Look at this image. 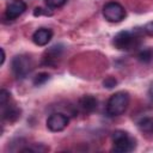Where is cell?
Instances as JSON below:
<instances>
[{
	"label": "cell",
	"mask_w": 153,
	"mask_h": 153,
	"mask_svg": "<svg viewBox=\"0 0 153 153\" xmlns=\"http://www.w3.org/2000/svg\"><path fill=\"white\" fill-rule=\"evenodd\" d=\"M2 108V118L8 121V122H14L16 120H18L20 117V110L14 106V105H10L6 104Z\"/></svg>",
	"instance_id": "obj_11"
},
{
	"label": "cell",
	"mask_w": 153,
	"mask_h": 153,
	"mask_svg": "<svg viewBox=\"0 0 153 153\" xmlns=\"http://www.w3.org/2000/svg\"><path fill=\"white\" fill-rule=\"evenodd\" d=\"M103 16L108 22L118 23L126 18L127 13H126L124 7L121 4L115 2V1H110V2L105 4L103 7Z\"/></svg>",
	"instance_id": "obj_5"
},
{
	"label": "cell",
	"mask_w": 153,
	"mask_h": 153,
	"mask_svg": "<svg viewBox=\"0 0 153 153\" xmlns=\"http://www.w3.org/2000/svg\"><path fill=\"white\" fill-rule=\"evenodd\" d=\"M143 31L147 33V35H151V36H153V22H151V23H148L145 27H143Z\"/></svg>",
	"instance_id": "obj_19"
},
{
	"label": "cell",
	"mask_w": 153,
	"mask_h": 153,
	"mask_svg": "<svg viewBox=\"0 0 153 153\" xmlns=\"http://www.w3.org/2000/svg\"><path fill=\"white\" fill-rule=\"evenodd\" d=\"M26 10V4L23 0H13L12 2H10L6 7V18L10 20H13L16 18H18L19 16H22Z\"/></svg>",
	"instance_id": "obj_7"
},
{
	"label": "cell",
	"mask_w": 153,
	"mask_h": 153,
	"mask_svg": "<svg viewBox=\"0 0 153 153\" xmlns=\"http://www.w3.org/2000/svg\"><path fill=\"white\" fill-rule=\"evenodd\" d=\"M114 151L118 153H128L135 149L136 141L124 130H115L112 134Z\"/></svg>",
	"instance_id": "obj_3"
},
{
	"label": "cell",
	"mask_w": 153,
	"mask_h": 153,
	"mask_svg": "<svg viewBox=\"0 0 153 153\" xmlns=\"http://www.w3.org/2000/svg\"><path fill=\"white\" fill-rule=\"evenodd\" d=\"M11 69L17 79H24L33 69V61L29 55H17L11 62Z\"/></svg>",
	"instance_id": "obj_2"
},
{
	"label": "cell",
	"mask_w": 153,
	"mask_h": 153,
	"mask_svg": "<svg viewBox=\"0 0 153 153\" xmlns=\"http://www.w3.org/2000/svg\"><path fill=\"white\" fill-rule=\"evenodd\" d=\"M1 55H2V57H1V65H4V62H5V57H6V55H5V50L1 48Z\"/></svg>",
	"instance_id": "obj_20"
},
{
	"label": "cell",
	"mask_w": 153,
	"mask_h": 153,
	"mask_svg": "<svg viewBox=\"0 0 153 153\" xmlns=\"http://www.w3.org/2000/svg\"><path fill=\"white\" fill-rule=\"evenodd\" d=\"M33 14L35 16H41V14H49V16H51L50 12L44 11V8H42V7H36L35 11H33Z\"/></svg>",
	"instance_id": "obj_18"
},
{
	"label": "cell",
	"mask_w": 153,
	"mask_h": 153,
	"mask_svg": "<svg viewBox=\"0 0 153 153\" xmlns=\"http://www.w3.org/2000/svg\"><path fill=\"white\" fill-rule=\"evenodd\" d=\"M98 100L96 97L91 94H85L79 99V108L81 109L82 112L85 114H91L97 109Z\"/></svg>",
	"instance_id": "obj_9"
},
{
	"label": "cell",
	"mask_w": 153,
	"mask_h": 153,
	"mask_svg": "<svg viewBox=\"0 0 153 153\" xmlns=\"http://www.w3.org/2000/svg\"><path fill=\"white\" fill-rule=\"evenodd\" d=\"M49 78H50V75L48 74V73H38L35 78H33V80H32V82H33V85L35 86H41V85H43V84H45L48 80H49Z\"/></svg>",
	"instance_id": "obj_13"
},
{
	"label": "cell",
	"mask_w": 153,
	"mask_h": 153,
	"mask_svg": "<svg viewBox=\"0 0 153 153\" xmlns=\"http://www.w3.org/2000/svg\"><path fill=\"white\" fill-rule=\"evenodd\" d=\"M139 60L143 63H147L152 60V50L151 49H143L139 54Z\"/></svg>",
	"instance_id": "obj_14"
},
{
	"label": "cell",
	"mask_w": 153,
	"mask_h": 153,
	"mask_svg": "<svg viewBox=\"0 0 153 153\" xmlns=\"http://www.w3.org/2000/svg\"><path fill=\"white\" fill-rule=\"evenodd\" d=\"M68 123H69V118L67 115H65L62 112H55L48 117L47 128L50 131L57 133V131H62L63 129H66Z\"/></svg>",
	"instance_id": "obj_6"
},
{
	"label": "cell",
	"mask_w": 153,
	"mask_h": 153,
	"mask_svg": "<svg viewBox=\"0 0 153 153\" xmlns=\"http://www.w3.org/2000/svg\"><path fill=\"white\" fill-rule=\"evenodd\" d=\"M137 127L139 129L148 135H153V117H142L139 122H137Z\"/></svg>",
	"instance_id": "obj_12"
},
{
	"label": "cell",
	"mask_w": 153,
	"mask_h": 153,
	"mask_svg": "<svg viewBox=\"0 0 153 153\" xmlns=\"http://www.w3.org/2000/svg\"><path fill=\"white\" fill-rule=\"evenodd\" d=\"M62 51H63L62 45H53L44 54V63L50 65V66H55L57 62V59L61 56Z\"/></svg>",
	"instance_id": "obj_10"
},
{
	"label": "cell",
	"mask_w": 153,
	"mask_h": 153,
	"mask_svg": "<svg viewBox=\"0 0 153 153\" xmlns=\"http://www.w3.org/2000/svg\"><path fill=\"white\" fill-rule=\"evenodd\" d=\"M139 37H140V35H139L137 30L121 31L117 35H115V37L112 39V44L115 48H117L120 50H129L136 45Z\"/></svg>",
	"instance_id": "obj_4"
},
{
	"label": "cell",
	"mask_w": 153,
	"mask_h": 153,
	"mask_svg": "<svg viewBox=\"0 0 153 153\" xmlns=\"http://www.w3.org/2000/svg\"><path fill=\"white\" fill-rule=\"evenodd\" d=\"M45 1V5L50 8H59V7H62L67 0H44Z\"/></svg>",
	"instance_id": "obj_15"
},
{
	"label": "cell",
	"mask_w": 153,
	"mask_h": 153,
	"mask_svg": "<svg viewBox=\"0 0 153 153\" xmlns=\"http://www.w3.org/2000/svg\"><path fill=\"white\" fill-rule=\"evenodd\" d=\"M103 85H104V87H106V88H112V87H115V86L117 85V80H116L114 76H108V78L104 79Z\"/></svg>",
	"instance_id": "obj_17"
},
{
	"label": "cell",
	"mask_w": 153,
	"mask_h": 153,
	"mask_svg": "<svg viewBox=\"0 0 153 153\" xmlns=\"http://www.w3.org/2000/svg\"><path fill=\"white\" fill-rule=\"evenodd\" d=\"M129 105V93L126 91L115 92L106 103V112L109 116H120L126 112Z\"/></svg>",
	"instance_id": "obj_1"
},
{
	"label": "cell",
	"mask_w": 153,
	"mask_h": 153,
	"mask_svg": "<svg viewBox=\"0 0 153 153\" xmlns=\"http://www.w3.org/2000/svg\"><path fill=\"white\" fill-rule=\"evenodd\" d=\"M10 99H11V93L6 90H1L0 91V104H1V106L8 104Z\"/></svg>",
	"instance_id": "obj_16"
},
{
	"label": "cell",
	"mask_w": 153,
	"mask_h": 153,
	"mask_svg": "<svg viewBox=\"0 0 153 153\" xmlns=\"http://www.w3.org/2000/svg\"><path fill=\"white\" fill-rule=\"evenodd\" d=\"M51 38H53V31L47 27H41L36 30L32 35V42L38 47L47 45Z\"/></svg>",
	"instance_id": "obj_8"
}]
</instances>
